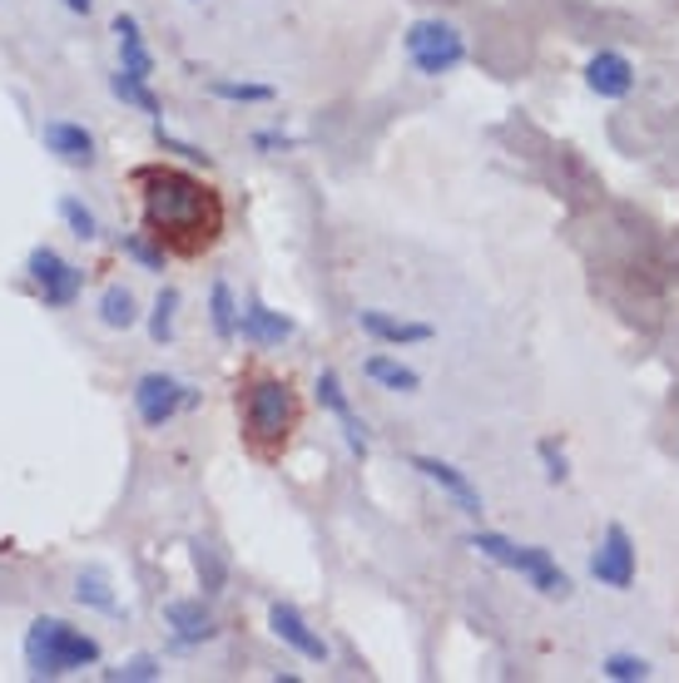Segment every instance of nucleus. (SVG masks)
Wrapping results in <instances>:
<instances>
[{
    "mask_svg": "<svg viewBox=\"0 0 679 683\" xmlns=\"http://www.w3.org/2000/svg\"><path fill=\"white\" fill-rule=\"evenodd\" d=\"M134 194H140L144 233L164 247V253H209L223 238V198L213 194L204 178L174 164H144L134 168Z\"/></svg>",
    "mask_w": 679,
    "mask_h": 683,
    "instance_id": "nucleus-1",
    "label": "nucleus"
},
{
    "mask_svg": "<svg viewBox=\"0 0 679 683\" xmlns=\"http://www.w3.org/2000/svg\"><path fill=\"white\" fill-rule=\"evenodd\" d=\"M239 416H243V441H249V451L273 461V455L288 445V436L298 431L303 406L283 376L253 372V376H243V386H239Z\"/></svg>",
    "mask_w": 679,
    "mask_h": 683,
    "instance_id": "nucleus-2",
    "label": "nucleus"
},
{
    "mask_svg": "<svg viewBox=\"0 0 679 683\" xmlns=\"http://www.w3.org/2000/svg\"><path fill=\"white\" fill-rule=\"evenodd\" d=\"M100 663V643L65 619H35L25 634V669L31 679H65L75 669Z\"/></svg>",
    "mask_w": 679,
    "mask_h": 683,
    "instance_id": "nucleus-3",
    "label": "nucleus"
},
{
    "mask_svg": "<svg viewBox=\"0 0 679 683\" xmlns=\"http://www.w3.org/2000/svg\"><path fill=\"white\" fill-rule=\"evenodd\" d=\"M467 550L486 554V560L501 564V570H516L521 580H530L540 594H550V599H566L570 594V574L560 570V564L550 560V550H540V544H516V540H506V535H496V530H471Z\"/></svg>",
    "mask_w": 679,
    "mask_h": 683,
    "instance_id": "nucleus-4",
    "label": "nucleus"
},
{
    "mask_svg": "<svg viewBox=\"0 0 679 683\" xmlns=\"http://www.w3.org/2000/svg\"><path fill=\"white\" fill-rule=\"evenodd\" d=\"M402 45H407V59L417 65V75H427V79L451 75V69L467 59V40L451 25H441V20H417V25H407Z\"/></svg>",
    "mask_w": 679,
    "mask_h": 683,
    "instance_id": "nucleus-5",
    "label": "nucleus"
},
{
    "mask_svg": "<svg viewBox=\"0 0 679 683\" xmlns=\"http://www.w3.org/2000/svg\"><path fill=\"white\" fill-rule=\"evenodd\" d=\"M25 277H31V287L41 293L45 307H70L75 297H80V283H85L80 267L65 263L51 243H35L31 247V257H25Z\"/></svg>",
    "mask_w": 679,
    "mask_h": 683,
    "instance_id": "nucleus-6",
    "label": "nucleus"
},
{
    "mask_svg": "<svg viewBox=\"0 0 679 683\" xmlns=\"http://www.w3.org/2000/svg\"><path fill=\"white\" fill-rule=\"evenodd\" d=\"M189 401H194V386H184L179 376H169V372H150L134 386V411H140V421L150 426V431L169 426Z\"/></svg>",
    "mask_w": 679,
    "mask_h": 683,
    "instance_id": "nucleus-7",
    "label": "nucleus"
},
{
    "mask_svg": "<svg viewBox=\"0 0 679 683\" xmlns=\"http://www.w3.org/2000/svg\"><path fill=\"white\" fill-rule=\"evenodd\" d=\"M590 574H595L605 590H629V584H635V544H629L625 525H605L595 554H590Z\"/></svg>",
    "mask_w": 679,
    "mask_h": 683,
    "instance_id": "nucleus-8",
    "label": "nucleus"
},
{
    "mask_svg": "<svg viewBox=\"0 0 679 683\" xmlns=\"http://www.w3.org/2000/svg\"><path fill=\"white\" fill-rule=\"evenodd\" d=\"M41 144L70 168H95V158H100L95 154V134L85 124H75V119H45Z\"/></svg>",
    "mask_w": 679,
    "mask_h": 683,
    "instance_id": "nucleus-9",
    "label": "nucleus"
},
{
    "mask_svg": "<svg viewBox=\"0 0 679 683\" xmlns=\"http://www.w3.org/2000/svg\"><path fill=\"white\" fill-rule=\"evenodd\" d=\"M318 401L328 406V416L342 426V441H348L352 455H368V421H362L358 411H352L348 392H342V376L338 372H318Z\"/></svg>",
    "mask_w": 679,
    "mask_h": 683,
    "instance_id": "nucleus-10",
    "label": "nucleus"
},
{
    "mask_svg": "<svg viewBox=\"0 0 679 683\" xmlns=\"http://www.w3.org/2000/svg\"><path fill=\"white\" fill-rule=\"evenodd\" d=\"M269 629L278 634L288 649H298L303 659H313V663H328V639L322 634H313V624L303 619L293 604H283V599H273L269 604Z\"/></svg>",
    "mask_w": 679,
    "mask_h": 683,
    "instance_id": "nucleus-11",
    "label": "nucleus"
},
{
    "mask_svg": "<svg viewBox=\"0 0 679 683\" xmlns=\"http://www.w3.org/2000/svg\"><path fill=\"white\" fill-rule=\"evenodd\" d=\"M412 471H417V475H427L431 485H441V491H447L451 500H457L461 510L471 515V520H481V510H486V505H481L477 485H471L467 475H461L451 461H437V455H412Z\"/></svg>",
    "mask_w": 679,
    "mask_h": 683,
    "instance_id": "nucleus-12",
    "label": "nucleus"
},
{
    "mask_svg": "<svg viewBox=\"0 0 679 683\" xmlns=\"http://www.w3.org/2000/svg\"><path fill=\"white\" fill-rule=\"evenodd\" d=\"M585 85L595 89L600 99H625L629 89H635V65H629L625 55H615V49H600L585 65Z\"/></svg>",
    "mask_w": 679,
    "mask_h": 683,
    "instance_id": "nucleus-13",
    "label": "nucleus"
},
{
    "mask_svg": "<svg viewBox=\"0 0 679 683\" xmlns=\"http://www.w3.org/2000/svg\"><path fill=\"white\" fill-rule=\"evenodd\" d=\"M358 327L372 337V342H387V346H412V342H431V337H437L427 322H407V317L377 312V307H362Z\"/></svg>",
    "mask_w": 679,
    "mask_h": 683,
    "instance_id": "nucleus-14",
    "label": "nucleus"
},
{
    "mask_svg": "<svg viewBox=\"0 0 679 683\" xmlns=\"http://www.w3.org/2000/svg\"><path fill=\"white\" fill-rule=\"evenodd\" d=\"M239 332L243 342H259V346H283L293 337V317L273 312L263 297H249L243 302V317H239Z\"/></svg>",
    "mask_w": 679,
    "mask_h": 683,
    "instance_id": "nucleus-15",
    "label": "nucleus"
},
{
    "mask_svg": "<svg viewBox=\"0 0 679 683\" xmlns=\"http://www.w3.org/2000/svg\"><path fill=\"white\" fill-rule=\"evenodd\" d=\"M114 40H120V69H130V75H140V79H154V55L140 35V20L114 15Z\"/></svg>",
    "mask_w": 679,
    "mask_h": 683,
    "instance_id": "nucleus-16",
    "label": "nucleus"
},
{
    "mask_svg": "<svg viewBox=\"0 0 679 683\" xmlns=\"http://www.w3.org/2000/svg\"><path fill=\"white\" fill-rule=\"evenodd\" d=\"M164 619H169V629H174V639L179 643H204V639H213V614L204 609V604H189V599H174L169 609H164Z\"/></svg>",
    "mask_w": 679,
    "mask_h": 683,
    "instance_id": "nucleus-17",
    "label": "nucleus"
},
{
    "mask_svg": "<svg viewBox=\"0 0 679 683\" xmlns=\"http://www.w3.org/2000/svg\"><path fill=\"white\" fill-rule=\"evenodd\" d=\"M362 376L377 382V386H387V392H417V386H421V376L412 372V366H402L397 356H387V352L368 356V362H362Z\"/></svg>",
    "mask_w": 679,
    "mask_h": 683,
    "instance_id": "nucleus-18",
    "label": "nucleus"
},
{
    "mask_svg": "<svg viewBox=\"0 0 679 683\" xmlns=\"http://www.w3.org/2000/svg\"><path fill=\"white\" fill-rule=\"evenodd\" d=\"M100 322L114 327V332H130V327L140 322V302H134V293L124 283H110L100 293Z\"/></svg>",
    "mask_w": 679,
    "mask_h": 683,
    "instance_id": "nucleus-19",
    "label": "nucleus"
},
{
    "mask_svg": "<svg viewBox=\"0 0 679 683\" xmlns=\"http://www.w3.org/2000/svg\"><path fill=\"white\" fill-rule=\"evenodd\" d=\"M110 89H114V99H124L130 109H140V114L160 119V95L150 89V79L130 75V69H114V75H110Z\"/></svg>",
    "mask_w": 679,
    "mask_h": 683,
    "instance_id": "nucleus-20",
    "label": "nucleus"
},
{
    "mask_svg": "<svg viewBox=\"0 0 679 683\" xmlns=\"http://www.w3.org/2000/svg\"><path fill=\"white\" fill-rule=\"evenodd\" d=\"M239 317H243V307L233 302V287L219 277V283L209 287V322H213V332H219L223 342H233V337H239Z\"/></svg>",
    "mask_w": 679,
    "mask_h": 683,
    "instance_id": "nucleus-21",
    "label": "nucleus"
},
{
    "mask_svg": "<svg viewBox=\"0 0 679 683\" xmlns=\"http://www.w3.org/2000/svg\"><path fill=\"white\" fill-rule=\"evenodd\" d=\"M75 599H80V604H90V609L120 614V604H114V594H110V580H105V570H85L80 580H75Z\"/></svg>",
    "mask_w": 679,
    "mask_h": 683,
    "instance_id": "nucleus-22",
    "label": "nucleus"
},
{
    "mask_svg": "<svg viewBox=\"0 0 679 683\" xmlns=\"http://www.w3.org/2000/svg\"><path fill=\"white\" fill-rule=\"evenodd\" d=\"M61 218L70 223V233L80 238V243H95V238H100V218H95L90 208H85L75 194H65V198H61Z\"/></svg>",
    "mask_w": 679,
    "mask_h": 683,
    "instance_id": "nucleus-23",
    "label": "nucleus"
},
{
    "mask_svg": "<svg viewBox=\"0 0 679 683\" xmlns=\"http://www.w3.org/2000/svg\"><path fill=\"white\" fill-rule=\"evenodd\" d=\"M174 312H179V293H174V287H164V293L154 297V312H150V337L160 346L174 337Z\"/></svg>",
    "mask_w": 679,
    "mask_h": 683,
    "instance_id": "nucleus-24",
    "label": "nucleus"
},
{
    "mask_svg": "<svg viewBox=\"0 0 679 683\" xmlns=\"http://www.w3.org/2000/svg\"><path fill=\"white\" fill-rule=\"evenodd\" d=\"M209 89H213L219 99H239V104H269V99L278 95L273 85H239V79H213Z\"/></svg>",
    "mask_w": 679,
    "mask_h": 683,
    "instance_id": "nucleus-25",
    "label": "nucleus"
},
{
    "mask_svg": "<svg viewBox=\"0 0 679 683\" xmlns=\"http://www.w3.org/2000/svg\"><path fill=\"white\" fill-rule=\"evenodd\" d=\"M600 669H605V679H615V683H645L649 679V663L639 659V653H610Z\"/></svg>",
    "mask_w": 679,
    "mask_h": 683,
    "instance_id": "nucleus-26",
    "label": "nucleus"
},
{
    "mask_svg": "<svg viewBox=\"0 0 679 683\" xmlns=\"http://www.w3.org/2000/svg\"><path fill=\"white\" fill-rule=\"evenodd\" d=\"M110 679H134V683H154V679H160V659H154V653H134L130 663H120V669H110Z\"/></svg>",
    "mask_w": 679,
    "mask_h": 683,
    "instance_id": "nucleus-27",
    "label": "nucleus"
},
{
    "mask_svg": "<svg viewBox=\"0 0 679 683\" xmlns=\"http://www.w3.org/2000/svg\"><path fill=\"white\" fill-rule=\"evenodd\" d=\"M124 253H130L134 263H144L150 273H160V267H164V247H154L150 233H130V238H124Z\"/></svg>",
    "mask_w": 679,
    "mask_h": 683,
    "instance_id": "nucleus-28",
    "label": "nucleus"
},
{
    "mask_svg": "<svg viewBox=\"0 0 679 683\" xmlns=\"http://www.w3.org/2000/svg\"><path fill=\"white\" fill-rule=\"evenodd\" d=\"M536 451H540V461H546V481H550V485L566 481V475H570V461H566V451H560V445L550 441V436L536 445Z\"/></svg>",
    "mask_w": 679,
    "mask_h": 683,
    "instance_id": "nucleus-29",
    "label": "nucleus"
},
{
    "mask_svg": "<svg viewBox=\"0 0 679 683\" xmlns=\"http://www.w3.org/2000/svg\"><path fill=\"white\" fill-rule=\"evenodd\" d=\"M253 144H259V148H293L298 139H293V134H259Z\"/></svg>",
    "mask_w": 679,
    "mask_h": 683,
    "instance_id": "nucleus-30",
    "label": "nucleus"
},
{
    "mask_svg": "<svg viewBox=\"0 0 679 683\" xmlns=\"http://www.w3.org/2000/svg\"><path fill=\"white\" fill-rule=\"evenodd\" d=\"M61 5H65V10H75V15H90L95 0H61Z\"/></svg>",
    "mask_w": 679,
    "mask_h": 683,
    "instance_id": "nucleus-31",
    "label": "nucleus"
}]
</instances>
